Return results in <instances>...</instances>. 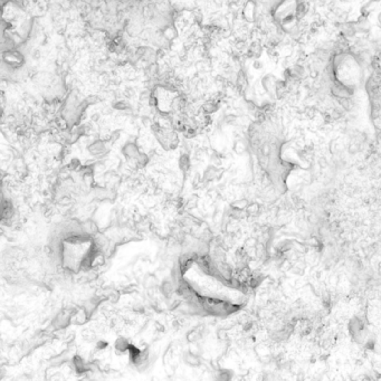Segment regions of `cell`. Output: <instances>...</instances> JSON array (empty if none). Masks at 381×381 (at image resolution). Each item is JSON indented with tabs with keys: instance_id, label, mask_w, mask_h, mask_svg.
<instances>
[{
	"instance_id": "cell-1",
	"label": "cell",
	"mask_w": 381,
	"mask_h": 381,
	"mask_svg": "<svg viewBox=\"0 0 381 381\" xmlns=\"http://www.w3.org/2000/svg\"><path fill=\"white\" fill-rule=\"evenodd\" d=\"M124 153H125L128 157H136L138 151H136V148L134 147L133 144H129L128 147L124 149Z\"/></svg>"
}]
</instances>
